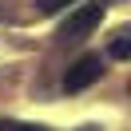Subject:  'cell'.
Listing matches in <instances>:
<instances>
[{
  "label": "cell",
  "mask_w": 131,
  "mask_h": 131,
  "mask_svg": "<svg viewBox=\"0 0 131 131\" xmlns=\"http://www.w3.org/2000/svg\"><path fill=\"white\" fill-rule=\"evenodd\" d=\"M103 20V4H80L72 16L60 24V44H80L83 36H91Z\"/></svg>",
  "instance_id": "cell-1"
},
{
  "label": "cell",
  "mask_w": 131,
  "mask_h": 131,
  "mask_svg": "<svg viewBox=\"0 0 131 131\" xmlns=\"http://www.w3.org/2000/svg\"><path fill=\"white\" fill-rule=\"evenodd\" d=\"M103 75V60L99 56H80L72 68L64 72V91H83Z\"/></svg>",
  "instance_id": "cell-2"
},
{
  "label": "cell",
  "mask_w": 131,
  "mask_h": 131,
  "mask_svg": "<svg viewBox=\"0 0 131 131\" xmlns=\"http://www.w3.org/2000/svg\"><path fill=\"white\" fill-rule=\"evenodd\" d=\"M107 52H111L115 60H131V24L119 28V32L111 36V44H107Z\"/></svg>",
  "instance_id": "cell-3"
},
{
  "label": "cell",
  "mask_w": 131,
  "mask_h": 131,
  "mask_svg": "<svg viewBox=\"0 0 131 131\" xmlns=\"http://www.w3.org/2000/svg\"><path fill=\"white\" fill-rule=\"evenodd\" d=\"M68 4H75V0H36V8H40V16H56V12H64Z\"/></svg>",
  "instance_id": "cell-4"
},
{
  "label": "cell",
  "mask_w": 131,
  "mask_h": 131,
  "mask_svg": "<svg viewBox=\"0 0 131 131\" xmlns=\"http://www.w3.org/2000/svg\"><path fill=\"white\" fill-rule=\"evenodd\" d=\"M0 131H48L44 123H20V119H0Z\"/></svg>",
  "instance_id": "cell-5"
},
{
  "label": "cell",
  "mask_w": 131,
  "mask_h": 131,
  "mask_svg": "<svg viewBox=\"0 0 131 131\" xmlns=\"http://www.w3.org/2000/svg\"><path fill=\"white\" fill-rule=\"evenodd\" d=\"M83 131H99V127H83Z\"/></svg>",
  "instance_id": "cell-6"
}]
</instances>
